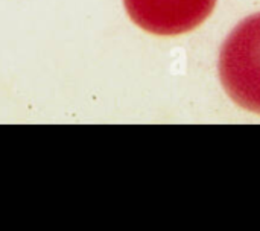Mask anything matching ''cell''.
Masks as SVG:
<instances>
[{"mask_svg":"<svg viewBox=\"0 0 260 231\" xmlns=\"http://www.w3.org/2000/svg\"><path fill=\"white\" fill-rule=\"evenodd\" d=\"M218 67L227 94L244 110L260 114V12L230 32Z\"/></svg>","mask_w":260,"mask_h":231,"instance_id":"cell-1","label":"cell"},{"mask_svg":"<svg viewBox=\"0 0 260 231\" xmlns=\"http://www.w3.org/2000/svg\"><path fill=\"white\" fill-rule=\"evenodd\" d=\"M129 18L154 35H180L198 27L216 0H123Z\"/></svg>","mask_w":260,"mask_h":231,"instance_id":"cell-2","label":"cell"}]
</instances>
